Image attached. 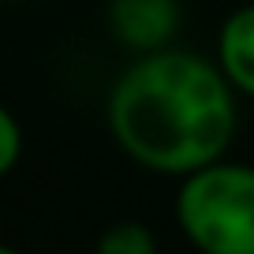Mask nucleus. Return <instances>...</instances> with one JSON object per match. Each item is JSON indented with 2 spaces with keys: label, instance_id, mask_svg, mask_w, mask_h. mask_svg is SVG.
Returning <instances> with one entry per match:
<instances>
[{
  "label": "nucleus",
  "instance_id": "1",
  "mask_svg": "<svg viewBox=\"0 0 254 254\" xmlns=\"http://www.w3.org/2000/svg\"><path fill=\"white\" fill-rule=\"evenodd\" d=\"M232 97L206 60L157 53L135 64L112 94V127L131 157L161 172L202 168L228 146Z\"/></svg>",
  "mask_w": 254,
  "mask_h": 254
},
{
  "label": "nucleus",
  "instance_id": "4",
  "mask_svg": "<svg viewBox=\"0 0 254 254\" xmlns=\"http://www.w3.org/2000/svg\"><path fill=\"white\" fill-rule=\"evenodd\" d=\"M221 60L236 86L254 94V8L228 19L221 34Z\"/></svg>",
  "mask_w": 254,
  "mask_h": 254
},
{
  "label": "nucleus",
  "instance_id": "5",
  "mask_svg": "<svg viewBox=\"0 0 254 254\" xmlns=\"http://www.w3.org/2000/svg\"><path fill=\"white\" fill-rule=\"evenodd\" d=\"M105 254H153V236L142 224H116L109 236H101Z\"/></svg>",
  "mask_w": 254,
  "mask_h": 254
},
{
  "label": "nucleus",
  "instance_id": "3",
  "mask_svg": "<svg viewBox=\"0 0 254 254\" xmlns=\"http://www.w3.org/2000/svg\"><path fill=\"white\" fill-rule=\"evenodd\" d=\"M112 19L131 45H161L176 26V4L172 0H116Z\"/></svg>",
  "mask_w": 254,
  "mask_h": 254
},
{
  "label": "nucleus",
  "instance_id": "6",
  "mask_svg": "<svg viewBox=\"0 0 254 254\" xmlns=\"http://www.w3.org/2000/svg\"><path fill=\"white\" fill-rule=\"evenodd\" d=\"M19 157V131H15V120L0 109V176L8 172Z\"/></svg>",
  "mask_w": 254,
  "mask_h": 254
},
{
  "label": "nucleus",
  "instance_id": "2",
  "mask_svg": "<svg viewBox=\"0 0 254 254\" xmlns=\"http://www.w3.org/2000/svg\"><path fill=\"white\" fill-rule=\"evenodd\" d=\"M180 221L209 254H254V172L202 168L180 194Z\"/></svg>",
  "mask_w": 254,
  "mask_h": 254
}]
</instances>
